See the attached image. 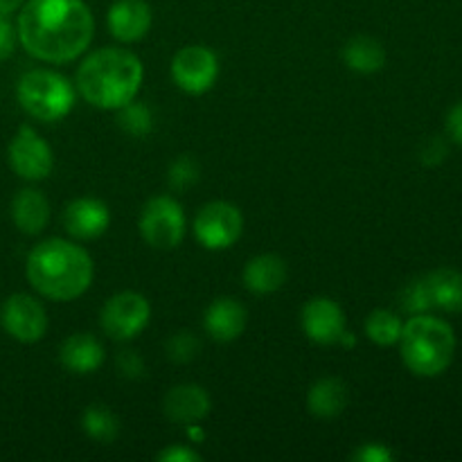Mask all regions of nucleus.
Returning <instances> with one entry per match:
<instances>
[{"label": "nucleus", "mask_w": 462, "mask_h": 462, "mask_svg": "<svg viewBox=\"0 0 462 462\" xmlns=\"http://www.w3.org/2000/svg\"><path fill=\"white\" fill-rule=\"evenodd\" d=\"M199 180V165L194 158L180 156L170 167V185L174 189H185Z\"/></svg>", "instance_id": "cd10ccee"}, {"label": "nucleus", "mask_w": 462, "mask_h": 462, "mask_svg": "<svg viewBox=\"0 0 462 462\" xmlns=\"http://www.w3.org/2000/svg\"><path fill=\"white\" fill-rule=\"evenodd\" d=\"M16 99L34 120L59 122L75 108L77 88L59 72L34 68L18 79Z\"/></svg>", "instance_id": "39448f33"}, {"label": "nucleus", "mask_w": 462, "mask_h": 462, "mask_svg": "<svg viewBox=\"0 0 462 462\" xmlns=\"http://www.w3.org/2000/svg\"><path fill=\"white\" fill-rule=\"evenodd\" d=\"M400 355L409 373L433 379L447 373L456 355V332L447 320L433 314H415L404 323Z\"/></svg>", "instance_id": "20e7f679"}, {"label": "nucleus", "mask_w": 462, "mask_h": 462, "mask_svg": "<svg viewBox=\"0 0 462 462\" xmlns=\"http://www.w3.org/2000/svg\"><path fill=\"white\" fill-rule=\"evenodd\" d=\"M162 411L170 422L194 427L210 415V393L199 383H179L167 391L165 400H162Z\"/></svg>", "instance_id": "4468645a"}, {"label": "nucleus", "mask_w": 462, "mask_h": 462, "mask_svg": "<svg viewBox=\"0 0 462 462\" xmlns=\"http://www.w3.org/2000/svg\"><path fill=\"white\" fill-rule=\"evenodd\" d=\"M350 391L338 377H320L307 391V411L319 420H334L347 409Z\"/></svg>", "instance_id": "6ab92c4d"}, {"label": "nucleus", "mask_w": 462, "mask_h": 462, "mask_svg": "<svg viewBox=\"0 0 462 462\" xmlns=\"http://www.w3.org/2000/svg\"><path fill=\"white\" fill-rule=\"evenodd\" d=\"M219 77V57L208 45H185L171 59V79L189 95H203Z\"/></svg>", "instance_id": "1a4fd4ad"}, {"label": "nucleus", "mask_w": 462, "mask_h": 462, "mask_svg": "<svg viewBox=\"0 0 462 462\" xmlns=\"http://www.w3.org/2000/svg\"><path fill=\"white\" fill-rule=\"evenodd\" d=\"M153 12L147 0H116L108 7V32L122 43H135L152 30Z\"/></svg>", "instance_id": "2eb2a0df"}, {"label": "nucleus", "mask_w": 462, "mask_h": 462, "mask_svg": "<svg viewBox=\"0 0 462 462\" xmlns=\"http://www.w3.org/2000/svg\"><path fill=\"white\" fill-rule=\"evenodd\" d=\"M25 0H0V16H12L14 12L23 7Z\"/></svg>", "instance_id": "f704fd0d"}, {"label": "nucleus", "mask_w": 462, "mask_h": 462, "mask_svg": "<svg viewBox=\"0 0 462 462\" xmlns=\"http://www.w3.org/2000/svg\"><path fill=\"white\" fill-rule=\"evenodd\" d=\"M161 462H199L203 458L197 449L188 445H170L156 456Z\"/></svg>", "instance_id": "2f4dec72"}, {"label": "nucleus", "mask_w": 462, "mask_h": 462, "mask_svg": "<svg viewBox=\"0 0 462 462\" xmlns=\"http://www.w3.org/2000/svg\"><path fill=\"white\" fill-rule=\"evenodd\" d=\"M431 310L447 311V314H460L462 311V273L449 266L431 271L424 275Z\"/></svg>", "instance_id": "412c9836"}, {"label": "nucleus", "mask_w": 462, "mask_h": 462, "mask_svg": "<svg viewBox=\"0 0 462 462\" xmlns=\"http://www.w3.org/2000/svg\"><path fill=\"white\" fill-rule=\"evenodd\" d=\"M63 228L72 239L79 242H90V239L102 237L111 226V210L104 201L95 197H79L72 199L63 208Z\"/></svg>", "instance_id": "ddd939ff"}, {"label": "nucleus", "mask_w": 462, "mask_h": 462, "mask_svg": "<svg viewBox=\"0 0 462 462\" xmlns=\"http://www.w3.org/2000/svg\"><path fill=\"white\" fill-rule=\"evenodd\" d=\"M447 134H449V138L456 144L462 147V102L456 104L449 111V116H447Z\"/></svg>", "instance_id": "72a5a7b5"}, {"label": "nucleus", "mask_w": 462, "mask_h": 462, "mask_svg": "<svg viewBox=\"0 0 462 462\" xmlns=\"http://www.w3.org/2000/svg\"><path fill=\"white\" fill-rule=\"evenodd\" d=\"M27 282L39 296L54 302H70L93 284V257L70 239L52 237L36 244L25 262Z\"/></svg>", "instance_id": "f03ea898"}, {"label": "nucleus", "mask_w": 462, "mask_h": 462, "mask_svg": "<svg viewBox=\"0 0 462 462\" xmlns=\"http://www.w3.org/2000/svg\"><path fill=\"white\" fill-rule=\"evenodd\" d=\"M365 337L379 347H391L400 343L402 329H404V320L391 310H374L370 311L365 319Z\"/></svg>", "instance_id": "b1692460"}, {"label": "nucleus", "mask_w": 462, "mask_h": 462, "mask_svg": "<svg viewBox=\"0 0 462 462\" xmlns=\"http://www.w3.org/2000/svg\"><path fill=\"white\" fill-rule=\"evenodd\" d=\"M343 63L350 68L352 72H359V75H374V72L382 70L386 66V48H383L382 41H377L374 36L359 34L352 36L341 50Z\"/></svg>", "instance_id": "4be33fe9"}, {"label": "nucleus", "mask_w": 462, "mask_h": 462, "mask_svg": "<svg viewBox=\"0 0 462 462\" xmlns=\"http://www.w3.org/2000/svg\"><path fill=\"white\" fill-rule=\"evenodd\" d=\"M149 320H152V305L138 291L116 293L99 311V325L113 341H131L144 332Z\"/></svg>", "instance_id": "6e6552de"}, {"label": "nucleus", "mask_w": 462, "mask_h": 462, "mask_svg": "<svg viewBox=\"0 0 462 462\" xmlns=\"http://www.w3.org/2000/svg\"><path fill=\"white\" fill-rule=\"evenodd\" d=\"M104 359H106V350L95 334L77 332L68 337L59 347V361H61L63 368L75 374L97 373Z\"/></svg>", "instance_id": "f3484780"}, {"label": "nucleus", "mask_w": 462, "mask_h": 462, "mask_svg": "<svg viewBox=\"0 0 462 462\" xmlns=\"http://www.w3.org/2000/svg\"><path fill=\"white\" fill-rule=\"evenodd\" d=\"M81 429L90 440L99 442V445H111L120 436L122 424L108 406L93 404L81 413Z\"/></svg>", "instance_id": "5701e85b"}, {"label": "nucleus", "mask_w": 462, "mask_h": 462, "mask_svg": "<svg viewBox=\"0 0 462 462\" xmlns=\"http://www.w3.org/2000/svg\"><path fill=\"white\" fill-rule=\"evenodd\" d=\"M352 458L359 462H391L395 458V454L386 445H382V442H365L359 449H355Z\"/></svg>", "instance_id": "c756f323"}, {"label": "nucleus", "mask_w": 462, "mask_h": 462, "mask_svg": "<svg viewBox=\"0 0 462 462\" xmlns=\"http://www.w3.org/2000/svg\"><path fill=\"white\" fill-rule=\"evenodd\" d=\"M400 302H402V310H404L409 316L429 314V311H433L431 302H429L427 287H424V278H418L413 280V282L406 284L404 291H402Z\"/></svg>", "instance_id": "bb28decb"}, {"label": "nucleus", "mask_w": 462, "mask_h": 462, "mask_svg": "<svg viewBox=\"0 0 462 462\" xmlns=\"http://www.w3.org/2000/svg\"><path fill=\"white\" fill-rule=\"evenodd\" d=\"M203 328L208 337L219 343H233L246 332L248 328V311L237 298H217L208 305L203 314Z\"/></svg>", "instance_id": "dca6fc26"}, {"label": "nucleus", "mask_w": 462, "mask_h": 462, "mask_svg": "<svg viewBox=\"0 0 462 462\" xmlns=\"http://www.w3.org/2000/svg\"><path fill=\"white\" fill-rule=\"evenodd\" d=\"M16 25H12L9 16H0V61L9 59L16 50Z\"/></svg>", "instance_id": "7c9ffc66"}, {"label": "nucleus", "mask_w": 462, "mask_h": 462, "mask_svg": "<svg viewBox=\"0 0 462 462\" xmlns=\"http://www.w3.org/2000/svg\"><path fill=\"white\" fill-rule=\"evenodd\" d=\"M7 161L14 174L21 179L43 180L52 174L54 153L52 147L30 125H23L9 143Z\"/></svg>", "instance_id": "9b49d317"}, {"label": "nucleus", "mask_w": 462, "mask_h": 462, "mask_svg": "<svg viewBox=\"0 0 462 462\" xmlns=\"http://www.w3.org/2000/svg\"><path fill=\"white\" fill-rule=\"evenodd\" d=\"M0 325L14 341L32 346L48 334L50 320L41 300H36L30 293H14L3 302Z\"/></svg>", "instance_id": "9d476101"}, {"label": "nucleus", "mask_w": 462, "mask_h": 462, "mask_svg": "<svg viewBox=\"0 0 462 462\" xmlns=\"http://www.w3.org/2000/svg\"><path fill=\"white\" fill-rule=\"evenodd\" d=\"M165 352L174 364H189V361H194L201 355V341L192 332L171 334L165 346Z\"/></svg>", "instance_id": "a878e982"}, {"label": "nucleus", "mask_w": 462, "mask_h": 462, "mask_svg": "<svg viewBox=\"0 0 462 462\" xmlns=\"http://www.w3.org/2000/svg\"><path fill=\"white\" fill-rule=\"evenodd\" d=\"M420 156H422L424 165H438V162L445 161V156H447L445 143L438 138H431L427 144H424V149Z\"/></svg>", "instance_id": "473e14b6"}, {"label": "nucleus", "mask_w": 462, "mask_h": 462, "mask_svg": "<svg viewBox=\"0 0 462 462\" xmlns=\"http://www.w3.org/2000/svg\"><path fill=\"white\" fill-rule=\"evenodd\" d=\"M287 262L275 253H262L246 262L242 271L244 287L255 296H271L287 282Z\"/></svg>", "instance_id": "a211bd4d"}, {"label": "nucleus", "mask_w": 462, "mask_h": 462, "mask_svg": "<svg viewBox=\"0 0 462 462\" xmlns=\"http://www.w3.org/2000/svg\"><path fill=\"white\" fill-rule=\"evenodd\" d=\"M300 325L307 338L319 346H337L347 329L346 311L328 296H316L305 302L300 311Z\"/></svg>", "instance_id": "f8f14e48"}, {"label": "nucleus", "mask_w": 462, "mask_h": 462, "mask_svg": "<svg viewBox=\"0 0 462 462\" xmlns=\"http://www.w3.org/2000/svg\"><path fill=\"white\" fill-rule=\"evenodd\" d=\"M117 373L126 379H140L144 377V361L138 352L122 350L116 359Z\"/></svg>", "instance_id": "c85d7f7f"}, {"label": "nucleus", "mask_w": 462, "mask_h": 462, "mask_svg": "<svg viewBox=\"0 0 462 462\" xmlns=\"http://www.w3.org/2000/svg\"><path fill=\"white\" fill-rule=\"evenodd\" d=\"M117 125L134 138H143L153 129V116L144 104L129 102L126 106L117 108Z\"/></svg>", "instance_id": "393cba45"}, {"label": "nucleus", "mask_w": 462, "mask_h": 462, "mask_svg": "<svg viewBox=\"0 0 462 462\" xmlns=\"http://www.w3.org/2000/svg\"><path fill=\"white\" fill-rule=\"evenodd\" d=\"M244 233V215L235 203L210 201L194 217V237L208 251L235 246Z\"/></svg>", "instance_id": "0eeeda50"}, {"label": "nucleus", "mask_w": 462, "mask_h": 462, "mask_svg": "<svg viewBox=\"0 0 462 462\" xmlns=\"http://www.w3.org/2000/svg\"><path fill=\"white\" fill-rule=\"evenodd\" d=\"M12 221L23 235L43 233L50 224V201L41 189L25 188L12 199Z\"/></svg>", "instance_id": "aec40b11"}, {"label": "nucleus", "mask_w": 462, "mask_h": 462, "mask_svg": "<svg viewBox=\"0 0 462 462\" xmlns=\"http://www.w3.org/2000/svg\"><path fill=\"white\" fill-rule=\"evenodd\" d=\"M18 43L45 63H68L90 48L95 18L84 0H25L18 9Z\"/></svg>", "instance_id": "f257e3e1"}, {"label": "nucleus", "mask_w": 462, "mask_h": 462, "mask_svg": "<svg viewBox=\"0 0 462 462\" xmlns=\"http://www.w3.org/2000/svg\"><path fill=\"white\" fill-rule=\"evenodd\" d=\"M143 81L144 66L131 50L99 48L81 59L75 88L90 106L117 111L138 97Z\"/></svg>", "instance_id": "7ed1b4c3"}, {"label": "nucleus", "mask_w": 462, "mask_h": 462, "mask_svg": "<svg viewBox=\"0 0 462 462\" xmlns=\"http://www.w3.org/2000/svg\"><path fill=\"white\" fill-rule=\"evenodd\" d=\"M138 228L149 246L156 251H171L183 242L188 219H185L183 206L176 199L161 194L144 203Z\"/></svg>", "instance_id": "423d86ee"}]
</instances>
